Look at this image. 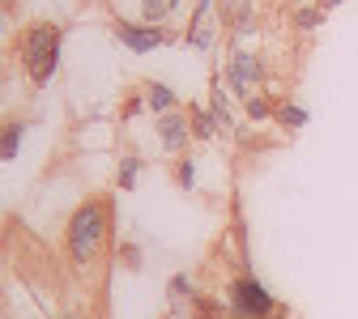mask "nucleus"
I'll list each match as a JSON object with an SVG mask.
<instances>
[{"mask_svg": "<svg viewBox=\"0 0 358 319\" xmlns=\"http://www.w3.org/2000/svg\"><path fill=\"white\" fill-rule=\"evenodd\" d=\"M103 239H107V213H103V205H81L73 213V221H69V251L77 260H90L103 247Z\"/></svg>", "mask_w": 358, "mask_h": 319, "instance_id": "1", "label": "nucleus"}, {"mask_svg": "<svg viewBox=\"0 0 358 319\" xmlns=\"http://www.w3.org/2000/svg\"><path fill=\"white\" fill-rule=\"evenodd\" d=\"M56 47H60V30H56V26H34V30L26 34L22 60H26L34 85H43V81L52 77V68H56Z\"/></svg>", "mask_w": 358, "mask_h": 319, "instance_id": "2", "label": "nucleus"}, {"mask_svg": "<svg viewBox=\"0 0 358 319\" xmlns=\"http://www.w3.org/2000/svg\"><path fill=\"white\" fill-rule=\"evenodd\" d=\"M231 311H235L239 319H273V298H268L252 277H243V281H235V290H231Z\"/></svg>", "mask_w": 358, "mask_h": 319, "instance_id": "3", "label": "nucleus"}, {"mask_svg": "<svg viewBox=\"0 0 358 319\" xmlns=\"http://www.w3.org/2000/svg\"><path fill=\"white\" fill-rule=\"evenodd\" d=\"M115 34L128 43L132 52H150V47H162V43H166V34H162L158 26H128V22H120Z\"/></svg>", "mask_w": 358, "mask_h": 319, "instance_id": "4", "label": "nucleus"}, {"mask_svg": "<svg viewBox=\"0 0 358 319\" xmlns=\"http://www.w3.org/2000/svg\"><path fill=\"white\" fill-rule=\"evenodd\" d=\"M256 77H260V60H252V56H235L231 60V81H235V89H239L243 98H252L248 94V81H256Z\"/></svg>", "mask_w": 358, "mask_h": 319, "instance_id": "5", "label": "nucleus"}, {"mask_svg": "<svg viewBox=\"0 0 358 319\" xmlns=\"http://www.w3.org/2000/svg\"><path fill=\"white\" fill-rule=\"evenodd\" d=\"M158 136H162L166 149H179V145L188 141V124H184V115H162V119H158Z\"/></svg>", "mask_w": 358, "mask_h": 319, "instance_id": "6", "label": "nucleus"}, {"mask_svg": "<svg viewBox=\"0 0 358 319\" xmlns=\"http://www.w3.org/2000/svg\"><path fill=\"white\" fill-rule=\"evenodd\" d=\"M145 98H150V107H154V111H162V115H171V107H175V94H171L166 85H158V81L145 89Z\"/></svg>", "mask_w": 358, "mask_h": 319, "instance_id": "7", "label": "nucleus"}, {"mask_svg": "<svg viewBox=\"0 0 358 319\" xmlns=\"http://www.w3.org/2000/svg\"><path fill=\"white\" fill-rule=\"evenodd\" d=\"M171 9H175V0H141V13H145L150 22H162Z\"/></svg>", "mask_w": 358, "mask_h": 319, "instance_id": "8", "label": "nucleus"}, {"mask_svg": "<svg viewBox=\"0 0 358 319\" xmlns=\"http://www.w3.org/2000/svg\"><path fill=\"white\" fill-rule=\"evenodd\" d=\"M192 128H196V136H209V132H213V119H209V111H192Z\"/></svg>", "mask_w": 358, "mask_h": 319, "instance_id": "9", "label": "nucleus"}, {"mask_svg": "<svg viewBox=\"0 0 358 319\" xmlns=\"http://www.w3.org/2000/svg\"><path fill=\"white\" fill-rule=\"evenodd\" d=\"M17 136H22V128H9V132H5V162L17 154Z\"/></svg>", "mask_w": 358, "mask_h": 319, "instance_id": "10", "label": "nucleus"}, {"mask_svg": "<svg viewBox=\"0 0 358 319\" xmlns=\"http://www.w3.org/2000/svg\"><path fill=\"white\" fill-rule=\"evenodd\" d=\"M248 115H252V119H264V115H268V103H264V98H248Z\"/></svg>", "mask_w": 358, "mask_h": 319, "instance_id": "11", "label": "nucleus"}, {"mask_svg": "<svg viewBox=\"0 0 358 319\" xmlns=\"http://www.w3.org/2000/svg\"><path fill=\"white\" fill-rule=\"evenodd\" d=\"M278 115H282V124H290V128H299V124L307 119V115H303V111H294V107H282Z\"/></svg>", "mask_w": 358, "mask_h": 319, "instance_id": "12", "label": "nucleus"}, {"mask_svg": "<svg viewBox=\"0 0 358 319\" xmlns=\"http://www.w3.org/2000/svg\"><path fill=\"white\" fill-rule=\"evenodd\" d=\"M175 179H179L184 188H192V162H179V166H175Z\"/></svg>", "mask_w": 358, "mask_h": 319, "instance_id": "13", "label": "nucleus"}, {"mask_svg": "<svg viewBox=\"0 0 358 319\" xmlns=\"http://www.w3.org/2000/svg\"><path fill=\"white\" fill-rule=\"evenodd\" d=\"M316 22H320L316 9H299V26H316Z\"/></svg>", "mask_w": 358, "mask_h": 319, "instance_id": "14", "label": "nucleus"}, {"mask_svg": "<svg viewBox=\"0 0 358 319\" xmlns=\"http://www.w3.org/2000/svg\"><path fill=\"white\" fill-rule=\"evenodd\" d=\"M320 5H333V0H320Z\"/></svg>", "mask_w": 358, "mask_h": 319, "instance_id": "15", "label": "nucleus"}, {"mask_svg": "<svg viewBox=\"0 0 358 319\" xmlns=\"http://www.w3.org/2000/svg\"><path fill=\"white\" fill-rule=\"evenodd\" d=\"M64 319H73V315H64Z\"/></svg>", "mask_w": 358, "mask_h": 319, "instance_id": "16", "label": "nucleus"}]
</instances>
